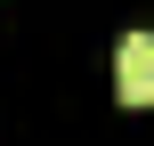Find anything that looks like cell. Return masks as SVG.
Listing matches in <instances>:
<instances>
[{"label":"cell","instance_id":"cell-1","mask_svg":"<svg viewBox=\"0 0 154 146\" xmlns=\"http://www.w3.org/2000/svg\"><path fill=\"white\" fill-rule=\"evenodd\" d=\"M114 89H122V106H154V33H130V41H122Z\"/></svg>","mask_w":154,"mask_h":146}]
</instances>
